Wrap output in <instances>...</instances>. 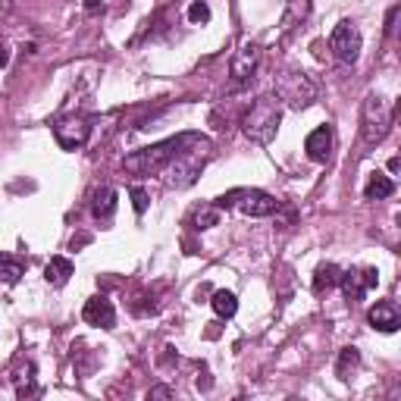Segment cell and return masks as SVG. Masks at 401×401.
Listing matches in <instances>:
<instances>
[{
  "label": "cell",
  "mask_w": 401,
  "mask_h": 401,
  "mask_svg": "<svg viewBox=\"0 0 401 401\" xmlns=\"http://www.w3.org/2000/svg\"><path fill=\"white\" fill-rule=\"evenodd\" d=\"M198 138H200L198 132H182V135H172V138H166V142L154 144V148H142V151L129 154V157L123 160V166L132 172V176H154V172L166 170V166H170L185 148H191Z\"/></svg>",
  "instance_id": "obj_1"
},
{
  "label": "cell",
  "mask_w": 401,
  "mask_h": 401,
  "mask_svg": "<svg viewBox=\"0 0 401 401\" xmlns=\"http://www.w3.org/2000/svg\"><path fill=\"white\" fill-rule=\"evenodd\" d=\"M279 119H283V107L276 97H257L254 104L245 110L242 116V132L251 138L254 144H270L273 135L279 129Z\"/></svg>",
  "instance_id": "obj_2"
},
{
  "label": "cell",
  "mask_w": 401,
  "mask_h": 401,
  "mask_svg": "<svg viewBox=\"0 0 401 401\" xmlns=\"http://www.w3.org/2000/svg\"><path fill=\"white\" fill-rule=\"evenodd\" d=\"M207 154H210V142H207V138H198L191 148H185L170 166H166V170H170L166 185H170V189H189V185H195V179L200 176V170H204Z\"/></svg>",
  "instance_id": "obj_3"
},
{
  "label": "cell",
  "mask_w": 401,
  "mask_h": 401,
  "mask_svg": "<svg viewBox=\"0 0 401 401\" xmlns=\"http://www.w3.org/2000/svg\"><path fill=\"white\" fill-rule=\"evenodd\" d=\"M392 129V107L383 95H367L364 100V116H360V142L367 148L379 144Z\"/></svg>",
  "instance_id": "obj_4"
},
{
  "label": "cell",
  "mask_w": 401,
  "mask_h": 401,
  "mask_svg": "<svg viewBox=\"0 0 401 401\" xmlns=\"http://www.w3.org/2000/svg\"><path fill=\"white\" fill-rule=\"evenodd\" d=\"M219 210H238L245 217H270L279 210V200L260 189H232L229 195L217 198Z\"/></svg>",
  "instance_id": "obj_5"
},
{
  "label": "cell",
  "mask_w": 401,
  "mask_h": 401,
  "mask_svg": "<svg viewBox=\"0 0 401 401\" xmlns=\"http://www.w3.org/2000/svg\"><path fill=\"white\" fill-rule=\"evenodd\" d=\"M91 135V119L88 116H63L53 125V138L63 151H79L88 144Z\"/></svg>",
  "instance_id": "obj_6"
},
{
  "label": "cell",
  "mask_w": 401,
  "mask_h": 401,
  "mask_svg": "<svg viewBox=\"0 0 401 401\" xmlns=\"http://www.w3.org/2000/svg\"><path fill=\"white\" fill-rule=\"evenodd\" d=\"M276 91L283 100H289L292 107H307L317 95V85L304 76V72H283L276 82Z\"/></svg>",
  "instance_id": "obj_7"
},
{
  "label": "cell",
  "mask_w": 401,
  "mask_h": 401,
  "mask_svg": "<svg viewBox=\"0 0 401 401\" xmlns=\"http://www.w3.org/2000/svg\"><path fill=\"white\" fill-rule=\"evenodd\" d=\"M329 48L332 53H336L342 63H358V57H360V32H358V25L354 22H339L336 29H332V38H329Z\"/></svg>",
  "instance_id": "obj_8"
},
{
  "label": "cell",
  "mask_w": 401,
  "mask_h": 401,
  "mask_svg": "<svg viewBox=\"0 0 401 401\" xmlns=\"http://www.w3.org/2000/svg\"><path fill=\"white\" fill-rule=\"evenodd\" d=\"M82 320L88 326H100V329H113L116 326V307L107 295H95L85 301L82 307Z\"/></svg>",
  "instance_id": "obj_9"
},
{
  "label": "cell",
  "mask_w": 401,
  "mask_h": 401,
  "mask_svg": "<svg viewBox=\"0 0 401 401\" xmlns=\"http://www.w3.org/2000/svg\"><path fill=\"white\" fill-rule=\"evenodd\" d=\"M257 63H260V48L257 44H242V50H238L236 60H232V82L236 85L251 82L254 72H257Z\"/></svg>",
  "instance_id": "obj_10"
},
{
  "label": "cell",
  "mask_w": 401,
  "mask_h": 401,
  "mask_svg": "<svg viewBox=\"0 0 401 401\" xmlns=\"http://www.w3.org/2000/svg\"><path fill=\"white\" fill-rule=\"evenodd\" d=\"M304 151L313 163H326V160L332 157V129L329 125H317V129L307 135Z\"/></svg>",
  "instance_id": "obj_11"
},
{
  "label": "cell",
  "mask_w": 401,
  "mask_h": 401,
  "mask_svg": "<svg viewBox=\"0 0 401 401\" xmlns=\"http://www.w3.org/2000/svg\"><path fill=\"white\" fill-rule=\"evenodd\" d=\"M367 320H370V326L373 329H379V332H398V326H401V313H398V307L392 304V301H379V304H373L370 313H367Z\"/></svg>",
  "instance_id": "obj_12"
},
{
  "label": "cell",
  "mask_w": 401,
  "mask_h": 401,
  "mask_svg": "<svg viewBox=\"0 0 401 401\" xmlns=\"http://www.w3.org/2000/svg\"><path fill=\"white\" fill-rule=\"evenodd\" d=\"M339 285H342L345 298L351 301V304H358V301H364V295L370 292V285H367V270H348L339 276Z\"/></svg>",
  "instance_id": "obj_13"
},
{
  "label": "cell",
  "mask_w": 401,
  "mask_h": 401,
  "mask_svg": "<svg viewBox=\"0 0 401 401\" xmlns=\"http://www.w3.org/2000/svg\"><path fill=\"white\" fill-rule=\"evenodd\" d=\"M91 213H95V219H100V223H107V219L116 213V191H113L110 185H104V189L95 191V200H91Z\"/></svg>",
  "instance_id": "obj_14"
},
{
  "label": "cell",
  "mask_w": 401,
  "mask_h": 401,
  "mask_svg": "<svg viewBox=\"0 0 401 401\" xmlns=\"http://www.w3.org/2000/svg\"><path fill=\"white\" fill-rule=\"evenodd\" d=\"M69 276H72V260L69 257H50L48 260V266H44V279H48L50 285H66L69 283Z\"/></svg>",
  "instance_id": "obj_15"
},
{
  "label": "cell",
  "mask_w": 401,
  "mask_h": 401,
  "mask_svg": "<svg viewBox=\"0 0 401 401\" xmlns=\"http://www.w3.org/2000/svg\"><path fill=\"white\" fill-rule=\"evenodd\" d=\"M339 276H342V270H339L336 264H320L317 273H313V292H317V295H323V292L336 289Z\"/></svg>",
  "instance_id": "obj_16"
},
{
  "label": "cell",
  "mask_w": 401,
  "mask_h": 401,
  "mask_svg": "<svg viewBox=\"0 0 401 401\" xmlns=\"http://www.w3.org/2000/svg\"><path fill=\"white\" fill-rule=\"evenodd\" d=\"M392 191H395V182H392L389 176H383V172H373L370 182L364 185V198L367 200H383V198H389Z\"/></svg>",
  "instance_id": "obj_17"
},
{
  "label": "cell",
  "mask_w": 401,
  "mask_h": 401,
  "mask_svg": "<svg viewBox=\"0 0 401 401\" xmlns=\"http://www.w3.org/2000/svg\"><path fill=\"white\" fill-rule=\"evenodd\" d=\"M210 307H213V311H217V317L229 320V317H236V311H238V298L232 295V292L219 289V292H213V301H210Z\"/></svg>",
  "instance_id": "obj_18"
},
{
  "label": "cell",
  "mask_w": 401,
  "mask_h": 401,
  "mask_svg": "<svg viewBox=\"0 0 401 401\" xmlns=\"http://www.w3.org/2000/svg\"><path fill=\"white\" fill-rule=\"evenodd\" d=\"M360 367V351L358 348H342L336 360V376L339 379H351V373Z\"/></svg>",
  "instance_id": "obj_19"
},
{
  "label": "cell",
  "mask_w": 401,
  "mask_h": 401,
  "mask_svg": "<svg viewBox=\"0 0 401 401\" xmlns=\"http://www.w3.org/2000/svg\"><path fill=\"white\" fill-rule=\"evenodd\" d=\"M25 273V264L10 254H0V283H19V276Z\"/></svg>",
  "instance_id": "obj_20"
},
{
  "label": "cell",
  "mask_w": 401,
  "mask_h": 401,
  "mask_svg": "<svg viewBox=\"0 0 401 401\" xmlns=\"http://www.w3.org/2000/svg\"><path fill=\"white\" fill-rule=\"evenodd\" d=\"M16 395L25 398V395H35V364L25 360V367L16 373Z\"/></svg>",
  "instance_id": "obj_21"
},
{
  "label": "cell",
  "mask_w": 401,
  "mask_h": 401,
  "mask_svg": "<svg viewBox=\"0 0 401 401\" xmlns=\"http://www.w3.org/2000/svg\"><path fill=\"white\" fill-rule=\"evenodd\" d=\"M307 10H311V0H289V10L283 16V29H292L295 22H301L307 16Z\"/></svg>",
  "instance_id": "obj_22"
},
{
  "label": "cell",
  "mask_w": 401,
  "mask_h": 401,
  "mask_svg": "<svg viewBox=\"0 0 401 401\" xmlns=\"http://www.w3.org/2000/svg\"><path fill=\"white\" fill-rule=\"evenodd\" d=\"M219 207L217 204H210V207H200V210L195 213V229H210V226H217L219 223Z\"/></svg>",
  "instance_id": "obj_23"
},
{
  "label": "cell",
  "mask_w": 401,
  "mask_h": 401,
  "mask_svg": "<svg viewBox=\"0 0 401 401\" xmlns=\"http://www.w3.org/2000/svg\"><path fill=\"white\" fill-rule=\"evenodd\" d=\"M189 22L191 25H207L210 22V6H207V0H195V4L189 6Z\"/></svg>",
  "instance_id": "obj_24"
},
{
  "label": "cell",
  "mask_w": 401,
  "mask_h": 401,
  "mask_svg": "<svg viewBox=\"0 0 401 401\" xmlns=\"http://www.w3.org/2000/svg\"><path fill=\"white\" fill-rule=\"evenodd\" d=\"M129 198H132V207H135V213H144V210H148V195H144L142 185H132V189H129Z\"/></svg>",
  "instance_id": "obj_25"
},
{
  "label": "cell",
  "mask_w": 401,
  "mask_h": 401,
  "mask_svg": "<svg viewBox=\"0 0 401 401\" xmlns=\"http://www.w3.org/2000/svg\"><path fill=\"white\" fill-rule=\"evenodd\" d=\"M176 392L170 389V386H154V389L148 392V398H172Z\"/></svg>",
  "instance_id": "obj_26"
},
{
  "label": "cell",
  "mask_w": 401,
  "mask_h": 401,
  "mask_svg": "<svg viewBox=\"0 0 401 401\" xmlns=\"http://www.w3.org/2000/svg\"><path fill=\"white\" fill-rule=\"evenodd\" d=\"M395 19H398V6H392L389 16H386V35H392V32H395Z\"/></svg>",
  "instance_id": "obj_27"
},
{
  "label": "cell",
  "mask_w": 401,
  "mask_h": 401,
  "mask_svg": "<svg viewBox=\"0 0 401 401\" xmlns=\"http://www.w3.org/2000/svg\"><path fill=\"white\" fill-rule=\"evenodd\" d=\"M367 285H370V289H376V285H379V273H376V266H367Z\"/></svg>",
  "instance_id": "obj_28"
},
{
  "label": "cell",
  "mask_w": 401,
  "mask_h": 401,
  "mask_svg": "<svg viewBox=\"0 0 401 401\" xmlns=\"http://www.w3.org/2000/svg\"><path fill=\"white\" fill-rule=\"evenodd\" d=\"M198 389L207 392L210 389V376H207V367H200V376H198Z\"/></svg>",
  "instance_id": "obj_29"
},
{
  "label": "cell",
  "mask_w": 401,
  "mask_h": 401,
  "mask_svg": "<svg viewBox=\"0 0 401 401\" xmlns=\"http://www.w3.org/2000/svg\"><path fill=\"white\" fill-rule=\"evenodd\" d=\"M85 10H88V13H97V10H104V0H85Z\"/></svg>",
  "instance_id": "obj_30"
},
{
  "label": "cell",
  "mask_w": 401,
  "mask_h": 401,
  "mask_svg": "<svg viewBox=\"0 0 401 401\" xmlns=\"http://www.w3.org/2000/svg\"><path fill=\"white\" fill-rule=\"evenodd\" d=\"M6 63H10V50H6L4 44H0V66H6Z\"/></svg>",
  "instance_id": "obj_31"
}]
</instances>
